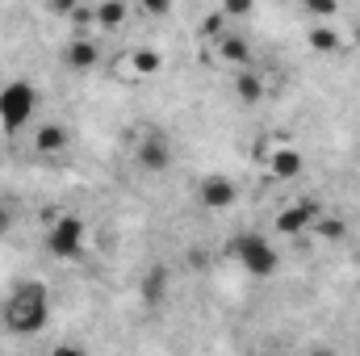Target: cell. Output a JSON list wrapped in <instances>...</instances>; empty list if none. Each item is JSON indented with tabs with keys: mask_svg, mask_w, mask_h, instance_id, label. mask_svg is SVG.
Returning <instances> with one entry per match:
<instances>
[{
	"mask_svg": "<svg viewBox=\"0 0 360 356\" xmlns=\"http://www.w3.org/2000/svg\"><path fill=\"white\" fill-rule=\"evenodd\" d=\"M0 319H4V327H8L13 336H21V340L46 331V323H51V289H46L42 281H17L13 293L4 298Z\"/></svg>",
	"mask_w": 360,
	"mask_h": 356,
	"instance_id": "obj_1",
	"label": "cell"
},
{
	"mask_svg": "<svg viewBox=\"0 0 360 356\" xmlns=\"http://www.w3.org/2000/svg\"><path fill=\"white\" fill-rule=\"evenodd\" d=\"M231 256H235V265L248 268L252 276H272V272L281 268V256H276L272 239L260 235V231H239V235L231 239Z\"/></svg>",
	"mask_w": 360,
	"mask_h": 356,
	"instance_id": "obj_2",
	"label": "cell"
},
{
	"mask_svg": "<svg viewBox=\"0 0 360 356\" xmlns=\"http://www.w3.org/2000/svg\"><path fill=\"white\" fill-rule=\"evenodd\" d=\"M89 243V222L80 214H59L51 227H46V252L55 260H76Z\"/></svg>",
	"mask_w": 360,
	"mask_h": 356,
	"instance_id": "obj_3",
	"label": "cell"
},
{
	"mask_svg": "<svg viewBox=\"0 0 360 356\" xmlns=\"http://www.w3.org/2000/svg\"><path fill=\"white\" fill-rule=\"evenodd\" d=\"M34 109H38V89H34L30 80H8V84L0 89V126H4L8 134L21 130V126H30Z\"/></svg>",
	"mask_w": 360,
	"mask_h": 356,
	"instance_id": "obj_4",
	"label": "cell"
},
{
	"mask_svg": "<svg viewBox=\"0 0 360 356\" xmlns=\"http://www.w3.org/2000/svg\"><path fill=\"white\" fill-rule=\"evenodd\" d=\"M323 218V201L319 197H297V201H289L285 210H276V235H289V239H297V235H306V231H314V222Z\"/></svg>",
	"mask_w": 360,
	"mask_h": 356,
	"instance_id": "obj_5",
	"label": "cell"
},
{
	"mask_svg": "<svg viewBox=\"0 0 360 356\" xmlns=\"http://www.w3.org/2000/svg\"><path fill=\"white\" fill-rule=\"evenodd\" d=\"M134 164L143 172H151V177H164L172 168V143H168V134L164 130H143V139L134 147Z\"/></svg>",
	"mask_w": 360,
	"mask_h": 356,
	"instance_id": "obj_6",
	"label": "cell"
},
{
	"mask_svg": "<svg viewBox=\"0 0 360 356\" xmlns=\"http://www.w3.org/2000/svg\"><path fill=\"white\" fill-rule=\"evenodd\" d=\"M197 201L205 205V210H231L235 201H239V184L231 177H205L201 184H197Z\"/></svg>",
	"mask_w": 360,
	"mask_h": 356,
	"instance_id": "obj_7",
	"label": "cell"
},
{
	"mask_svg": "<svg viewBox=\"0 0 360 356\" xmlns=\"http://www.w3.org/2000/svg\"><path fill=\"white\" fill-rule=\"evenodd\" d=\"M168 289H172V268L168 265H151L143 272V281H139V293H143L147 306H164L168 302Z\"/></svg>",
	"mask_w": 360,
	"mask_h": 356,
	"instance_id": "obj_8",
	"label": "cell"
},
{
	"mask_svg": "<svg viewBox=\"0 0 360 356\" xmlns=\"http://www.w3.org/2000/svg\"><path fill=\"white\" fill-rule=\"evenodd\" d=\"M63 63L72 68V72H92L96 63H101V46L84 38V34H76L72 42H68V51H63Z\"/></svg>",
	"mask_w": 360,
	"mask_h": 356,
	"instance_id": "obj_9",
	"label": "cell"
},
{
	"mask_svg": "<svg viewBox=\"0 0 360 356\" xmlns=\"http://www.w3.org/2000/svg\"><path fill=\"white\" fill-rule=\"evenodd\" d=\"M218 59L222 63H231V68H252V46H248V38L243 34H226V38H218Z\"/></svg>",
	"mask_w": 360,
	"mask_h": 356,
	"instance_id": "obj_10",
	"label": "cell"
},
{
	"mask_svg": "<svg viewBox=\"0 0 360 356\" xmlns=\"http://www.w3.org/2000/svg\"><path fill=\"white\" fill-rule=\"evenodd\" d=\"M68 143H72V134H68V126H59V122H42L38 134H34V147H38L42 155H59Z\"/></svg>",
	"mask_w": 360,
	"mask_h": 356,
	"instance_id": "obj_11",
	"label": "cell"
},
{
	"mask_svg": "<svg viewBox=\"0 0 360 356\" xmlns=\"http://www.w3.org/2000/svg\"><path fill=\"white\" fill-rule=\"evenodd\" d=\"M269 172L276 180L302 177V151H297V147H276V151L269 155Z\"/></svg>",
	"mask_w": 360,
	"mask_h": 356,
	"instance_id": "obj_12",
	"label": "cell"
},
{
	"mask_svg": "<svg viewBox=\"0 0 360 356\" xmlns=\"http://www.w3.org/2000/svg\"><path fill=\"white\" fill-rule=\"evenodd\" d=\"M235 92H239V101H248V105H260V101H264V80H260L252 68H243V72L235 76Z\"/></svg>",
	"mask_w": 360,
	"mask_h": 356,
	"instance_id": "obj_13",
	"label": "cell"
},
{
	"mask_svg": "<svg viewBox=\"0 0 360 356\" xmlns=\"http://www.w3.org/2000/svg\"><path fill=\"white\" fill-rule=\"evenodd\" d=\"M130 63H134V72H139V76H155V72L164 68V55H160L155 46H139V51L130 55Z\"/></svg>",
	"mask_w": 360,
	"mask_h": 356,
	"instance_id": "obj_14",
	"label": "cell"
},
{
	"mask_svg": "<svg viewBox=\"0 0 360 356\" xmlns=\"http://www.w3.org/2000/svg\"><path fill=\"white\" fill-rule=\"evenodd\" d=\"M105 30H113V25H122L126 21V4L122 0H105V4H96V13H92Z\"/></svg>",
	"mask_w": 360,
	"mask_h": 356,
	"instance_id": "obj_15",
	"label": "cell"
},
{
	"mask_svg": "<svg viewBox=\"0 0 360 356\" xmlns=\"http://www.w3.org/2000/svg\"><path fill=\"white\" fill-rule=\"evenodd\" d=\"M306 38H310V46H314V51H323V55L340 51V34H335L331 25H314V30H310Z\"/></svg>",
	"mask_w": 360,
	"mask_h": 356,
	"instance_id": "obj_16",
	"label": "cell"
},
{
	"mask_svg": "<svg viewBox=\"0 0 360 356\" xmlns=\"http://www.w3.org/2000/svg\"><path fill=\"white\" fill-rule=\"evenodd\" d=\"M344 231H348V227H344V218H327V214H323V218L314 222V235H319V239H327V243L344 239Z\"/></svg>",
	"mask_w": 360,
	"mask_h": 356,
	"instance_id": "obj_17",
	"label": "cell"
},
{
	"mask_svg": "<svg viewBox=\"0 0 360 356\" xmlns=\"http://www.w3.org/2000/svg\"><path fill=\"white\" fill-rule=\"evenodd\" d=\"M51 356H89V348L76 344V340H59V344L51 348Z\"/></svg>",
	"mask_w": 360,
	"mask_h": 356,
	"instance_id": "obj_18",
	"label": "cell"
},
{
	"mask_svg": "<svg viewBox=\"0 0 360 356\" xmlns=\"http://www.w3.org/2000/svg\"><path fill=\"white\" fill-rule=\"evenodd\" d=\"M252 0H231V4H222V17H252Z\"/></svg>",
	"mask_w": 360,
	"mask_h": 356,
	"instance_id": "obj_19",
	"label": "cell"
},
{
	"mask_svg": "<svg viewBox=\"0 0 360 356\" xmlns=\"http://www.w3.org/2000/svg\"><path fill=\"white\" fill-rule=\"evenodd\" d=\"M306 13H310V17H314V13H319V17H335V4H331V0H310Z\"/></svg>",
	"mask_w": 360,
	"mask_h": 356,
	"instance_id": "obj_20",
	"label": "cell"
},
{
	"mask_svg": "<svg viewBox=\"0 0 360 356\" xmlns=\"http://www.w3.org/2000/svg\"><path fill=\"white\" fill-rule=\"evenodd\" d=\"M8 227H13V205H8V201L0 197V235H4Z\"/></svg>",
	"mask_w": 360,
	"mask_h": 356,
	"instance_id": "obj_21",
	"label": "cell"
},
{
	"mask_svg": "<svg viewBox=\"0 0 360 356\" xmlns=\"http://www.w3.org/2000/svg\"><path fill=\"white\" fill-rule=\"evenodd\" d=\"M310 356H340V352H335L331 344H314V348H310Z\"/></svg>",
	"mask_w": 360,
	"mask_h": 356,
	"instance_id": "obj_22",
	"label": "cell"
},
{
	"mask_svg": "<svg viewBox=\"0 0 360 356\" xmlns=\"http://www.w3.org/2000/svg\"><path fill=\"white\" fill-rule=\"evenodd\" d=\"M260 356H285V352H260Z\"/></svg>",
	"mask_w": 360,
	"mask_h": 356,
	"instance_id": "obj_23",
	"label": "cell"
}]
</instances>
